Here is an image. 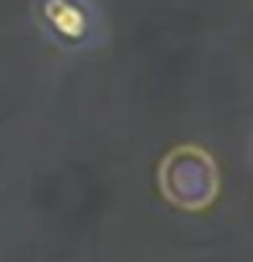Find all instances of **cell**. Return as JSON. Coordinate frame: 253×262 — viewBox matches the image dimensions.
Here are the masks:
<instances>
[{
	"label": "cell",
	"mask_w": 253,
	"mask_h": 262,
	"mask_svg": "<svg viewBox=\"0 0 253 262\" xmlns=\"http://www.w3.org/2000/svg\"><path fill=\"white\" fill-rule=\"evenodd\" d=\"M44 19L60 38L82 41L90 30L87 8L77 0H46L44 3Z\"/></svg>",
	"instance_id": "obj_1"
}]
</instances>
